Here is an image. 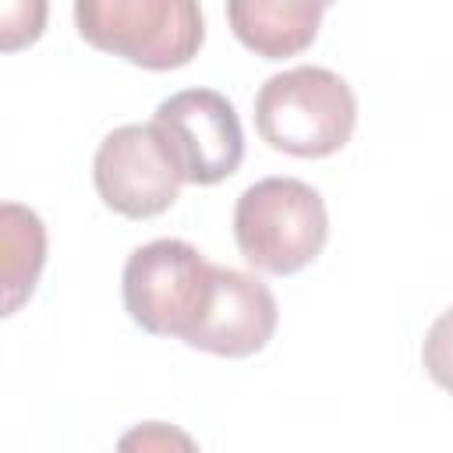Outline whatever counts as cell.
<instances>
[{"label": "cell", "instance_id": "1", "mask_svg": "<svg viewBox=\"0 0 453 453\" xmlns=\"http://www.w3.org/2000/svg\"><path fill=\"white\" fill-rule=\"evenodd\" d=\"M357 127V96L329 67L297 64L265 78L255 92V131L273 152L326 159Z\"/></svg>", "mask_w": 453, "mask_h": 453}, {"label": "cell", "instance_id": "11", "mask_svg": "<svg viewBox=\"0 0 453 453\" xmlns=\"http://www.w3.org/2000/svg\"><path fill=\"white\" fill-rule=\"evenodd\" d=\"M421 365L428 372V379L453 396V304L446 311H439V319L428 326L425 340H421Z\"/></svg>", "mask_w": 453, "mask_h": 453}, {"label": "cell", "instance_id": "9", "mask_svg": "<svg viewBox=\"0 0 453 453\" xmlns=\"http://www.w3.org/2000/svg\"><path fill=\"white\" fill-rule=\"evenodd\" d=\"M4 234V315H14L39 283L46 265V223L35 209L21 202H4L0 209Z\"/></svg>", "mask_w": 453, "mask_h": 453}, {"label": "cell", "instance_id": "7", "mask_svg": "<svg viewBox=\"0 0 453 453\" xmlns=\"http://www.w3.org/2000/svg\"><path fill=\"white\" fill-rule=\"evenodd\" d=\"M276 326H280V308L273 290L251 273L216 265L209 308L198 319V326L184 336V343L237 361L265 350Z\"/></svg>", "mask_w": 453, "mask_h": 453}, {"label": "cell", "instance_id": "12", "mask_svg": "<svg viewBox=\"0 0 453 453\" xmlns=\"http://www.w3.org/2000/svg\"><path fill=\"white\" fill-rule=\"evenodd\" d=\"M173 446L195 449V439L177 432V428H170V425H163V421H145V425H138L134 432H127L120 439V449H173Z\"/></svg>", "mask_w": 453, "mask_h": 453}, {"label": "cell", "instance_id": "6", "mask_svg": "<svg viewBox=\"0 0 453 453\" xmlns=\"http://www.w3.org/2000/svg\"><path fill=\"white\" fill-rule=\"evenodd\" d=\"M152 124L163 131L188 184L212 188L237 173L244 159V127L234 103L216 88H184L166 96Z\"/></svg>", "mask_w": 453, "mask_h": 453}, {"label": "cell", "instance_id": "10", "mask_svg": "<svg viewBox=\"0 0 453 453\" xmlns=\"http://www.w3.org/2000/svg\"><path fill=\"white\" fill-rule=\"evenodd\" d=\"M50 0H0V50L18 53L35 46L46 32Z\"/></svg>", "mask_w": 453, "mask_h": 453}, {"label": "cell", "instance_id": "2", "mask_svg": "<svg viewBox=\"0 0 453 453\" xmlns=\"http://www.w3.org/2000/svg\"><path fill=\"white\" fill-rule=\"evenodd\" d=\"M234 241L251 269L294 276L308 269L329 241L326 202L297 177H262L237 195Z\"/></svg>", "mask_w": 453, "mask_h": 453}, {"label": "cell", "instance_id": "8", "mask_svg": "<svg viewBox=\"0 0 453 453\" xmlns=\"http://www.w3.org/2000/svg\"><path fill=\"white\" fill-rule=\"evenodd\" d=\"M336 0H226V21L234 39L262 60H287L304 53L322 14Z\"/></svg>", "mask_w": 453, "mask_h": 453}, {"label": "cell", "instance_id": "5", "mask_svg": "<svg viewBox=\"0 0 453 453\" xmlns=\"http://www.w3.org/2000/svg\"><path fill=\"white\" fill-rule=\"evenodd\" d=\"M92 184L106 209L124 219H152L166 212L188 184L163 131L149 124L113 127L92 156Z\"/></svg>", "mask_w": 453, "mask_h": 453}, {"label": "cell", "instance_id": "4", "mask_svg": "<svg viewBox=\"0 0 453 453\" xmlns=\"http://www.w3.org/2000/svg\"><path fill=\"white\" fill-rule=\"evenodd\" d=\"M216 265L180 237L138 244L120 273V297L131 322L149 336L184 340L209 308Z\"/></svg>", "mask_w": 453, "mask_h": 453}, {"label": "cell", "instance_id": "3", "mask_svg": "<svg viewBox=\"0 0 453 453\" xmlns=\"http://www.w3.org/2000/svg\"><path fill=\"white\" fill-rule=\"evenodd\" d=\"M78 35L145 71L188 67L205 42L198 0H74Z\"/></svg>", "mask_w": 453, "mask_h": 453}]
</instances>
